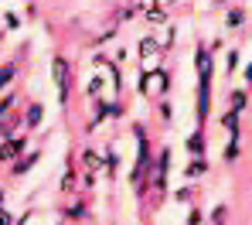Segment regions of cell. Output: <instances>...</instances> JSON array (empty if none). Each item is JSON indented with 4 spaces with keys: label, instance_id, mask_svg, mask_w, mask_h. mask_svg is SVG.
<instances>
[{
    "label": "cell",
    "instance_id": "cell-1",
    "mask_svg": "<svg viewBox=\"0 0 252 225\" xmlns=\"http://www.w3.org/2000/svg\"><path fill=\"white\" fill-rule=\"evenodd\" d=\"M51 75H55V86H58V102L65 106L68 102V89H72V79H68V62L62 55L51 58Z\"/></svg>",
    "mask_w": 252,
    "mask_h": 225
},
{
    "label": "cell",
    "instance_id": "cell-2",
    "mask_svg": "<svg viewBox=\"0 0 252 225\" xmlns=\"http://www.w3.org/2000/svg\"><path fill=\"white\" fill-rule=\"evenodd\" d=\"M24 150H28V136H3V143H0V164L3 161H17Z\"/></svg>",
    "mask_w": 252,
    "mask_h": 225
},
{
    "label": "cell",
    "instance_id": "cell-3",
    "mask_svg": "<svg viewBox=\"0 0 252 225\" xmlns=\"http://www.w3.org/2000/svg\"><path fill=\"white\" fill-rule=\"evenodd\" d=\"M38 161H41V154H38V150H31V154H24V157H17V161H14L10 174H14V178H21V174H28V171H31Z\"/></svg>",
    "mask_w": 252,
    "mask_h": 225
},
{
    "label": "cell",
    "instance_id": "cell-4",
    "mask_svg": "<svg viewBox=\"0 0 252 225\" xmlns=\"http://www.w3.org/2000/svg\"><path fill=\"white\" fill-rule=\"evenodd\" d=\"M41 120H44V106H41V102H31L28 113H24V123L34 130V127H41Z\"/></svg>",
    "mask_w": 252,
    "mask_h": 225
},
{
    "label": "cell",
    "instance_id": "cell-5",
    "mask_svg": "<svg viewBox=\"0 0 252 225\" xmlns=\"http://www.w3.org/2000/svg\"><path fill=\"white\" fill-rule=\"evenodd\" d=\"M167 164H170V150H160V167H157V188H167Z\"/></svg>",
    "mask_w": 252,
    "mask_h": 225
},
{
    "label": "cell",
    "instance_id": "cell-6",
    "mask_svg": "<svg viewBox=\"0 0 252 225\" xmlns=\"http://www.w3.org/2000/svg\"><path fill=\"white\" fill-rule=\"evenodd\" d=\"M205 171H208V161H205V157H194V161L184 167V174H188V178H201Z\"/></svg>",
    "mask_w": 252,
    "mask_h": 225
},
{
    "label": "cell",
    "instance_id": "cell-7",
    "mask_svg": "<svg viewBox=\"0 0 252 225\" xmlns=\"http://www.w3.org/2000/svg\"><path fill=\"white\" fill-rule=\"evenodd\" d=\"M14 75H17V62H7L3 68H0V92L7 89L10 82H14Z\"/></svg>",
    "mask_w": 252,
    "mask_h": 225
},
{
    "label": "cell",
    "instance_id": "cell-8",
    "mask_svg": "<svg viewBox=\"0 0 252 225\" xmlns=\"http://www.w3.org/2000/svg\"><path fill=\"white\" fill-rule=\"evenodd\" d=\"M147 21H150V24H164V21H167L164 7H157V3H154V7H147Z\"/></svg>",
    "mask_w": 252,
    "mask_h": 225
},
{
    "label": "cell",
    "instance_id": "cell-9",
    "mask_svg": "<svg viewBox=\"0 0 252 225\" xmlns=\"http://www.w3.org/2000/svg\"><path fill=\"white\" fill-rule=\"evenodd\" d=\"M140 55H143V58H154V55H157V38H143V41H140Z\"/></svg>",
    "mask_w": 252,
    "mask_h": 225
},
{
    "label": "cell",
    "instance_id": "cell-10",
    "mask_svg": "<svg viewBox=\"0 0 252 225\" xmlns=\"http://www.w3.org/2000/svg\"><path fill=\"white\" fill-rule=\"evenodd\" d=\"M242 21H246V10H242V7H235V10H228V17H225V24H228V28H239Z\"/></svg>",
    "mask_w": 252,
    "mask_h": 225
},
{
    "label": "cell",
    "instance_id": "cell-11",
    "mask_svg": "<svg viewBox=\"0 0 252 225\" xmlns=\"http://www.w3.org/2000/svg\"><path fill=\"white\" fill-rule=\"evenodd\" d=\"M221 123H225V130H232V133H239V113H235V109H228V113L221 116Z\"/></svg>",
    "mask_w": 252,
    "mask_h": 225
},
{
    "label": "cell",
    "instance_id": "cell-12",
    "mask_svg": "<svg viewBox=\"0 0 252 225\" xmlns=\"http://www.w3.org/2000/svg\"><path fill=\"white\" fill-rule=\"evenodd\" d=\"M10 106H14V96H3V99H0V130L7 127V113H10Z\"/></svg>",
    "mask_w": 252,
    "mask_h": 225
},
{
    "label": "cell",
    "instance_id": "cell-13",
    "mask_svg": "<svg viewBox=\"0 0 252 225\" xmlns=\"http://www.w3.org/2000/svg\"><path fill=\"white\" fill-rule=\"evenodd\" d=\"M85 167H89V171H102V161H99L95 150H85Z\"/></svg>",
    "mask_w": 252,
    "mask_h": 225
},
{
    "label": "cell",
    "instance_id": "cell-14",
    "mask_svg": "<svg viewBox=\"0 0 252 225\" xmlns=\"http://www.w3.org/2000/svg\"><path fill=\"white\" fill-rule=\"evenodd\" d=\"M201 140H205L201 133H191V140H188V147H191V154H194V157H201V150H205V143H201Z\"/></svg>",
    "mask_w": 252,
    "mask_h": 225
},
{
    "label": "cell",
    "instance_id": "cell-15",
    "mask_svg": "<svg viewBox=\"0 0 252 225\" xmlns=\"http://www.w3.org/2000/svg\"><path fill=\"white\" fill-rule=\"evenodd\" d=\"M246 102H249V96H246V92H232V109H235V113H242V109H246Z\"/></svg>",
    "mask_w": 252,
    "mask_h": 225
},
{
    "label": "cell",
    "instance_id": "cell-16",
    "mask_svg": "<svg viewBox=\"0 0 252 225\" xmlns=\"http://www.w3.org/2000/svg\"><path fill=\"white\" fill-rule=\"evenodd\" d=\"M235 154H239V133H232V140H228V147H225V161H235Z\"/></svg>",
    "mask_w": 252,
    "mask_h": 225
},
{
    "label": "cell",
    "instance_id": "cell-17",
    "mask_svg": "<svg viewBox=\"0 0 252 225\" xmlns=\"http://www.w3.org/2000/svg\"><path fill=\"white\" fill-rule=\"evenodd\" d=\"M225 215H228V208H225V205H218V208L211 212V225H225Z\"/></svg>",
    "mask_w": 252,
    "mask_h": 225
},
{
    "label": "cell",
    "instance_id": "cell-18",
    "mask_svg": "<svg viewBox=\"0 0 252 225\" xmlns=\"http://www.w3.org/2000/svg\"><path fill=\"white\" fill-rule=\"evenodd\" d=\"M72 181H75V167L65 171V181H62V191H72Z\"/></svg>",
    "mask_w": 252,
    "mask_h": 225
},
{
    "label": "cell",
    "instance_id": "cell-19",
    "mask_svg": "<svg viewBox=\"0 0 252 225\" xmlns=\"http://www.w3.org/2000/svg\"><path fill=\"white\" fill-rule=\"evenodd\" d=\"M99 89H102V79H99V75H95V79H92V82H89V96H92V99H95V96H99Z\"/></svg>",
    "mask_w": 252,
    "mask_h": 225
},
{
    "label": "cell",
    "instance_id": "cell-20",
    "mask_svg": "<svg viewBox=\"0 0 252 225\" xmlns=\"http://www.w3.org/2000/svg\"><path fill=\"white\" fill-rule=\"evenodd\" d=\"M82 215H85L82 205H72V208H68V219H82Z\"/></svg>",
    "mask_w": 252,
    "mask_h": 225
},
{
    "label": "cell",
    "instance_id": "cell-21",
    "mask_svg": "<svg viewBox=\"0 0 252 225\" xmlns=\"http://www.w3.org/2000/svg\"><path fill=\"white\" fill-rule=\"evenodd\" d=\"M0 225H14V215L7 208H0Z\"/></svg>",
    "mask_w": 252,
    "mask_h": 225
},
{
    "label": "cell",
    "instance_id": "cell-22",
    "mask_svg": "<svg viewBox=\"0 0 252 225\" xmlns=\"http://www.w3.org/2000/svg\"><path fill=\"white\" fill-rule=\"evenodd\" d=\"M3 21H7V28H21V17H17V14H7Z\"/></svg>",
    "mask_w": 252,
    "mask_h": 225
},
{
    "label": "cell",
    "instance_id": "cell-23",
    "mask_svg": "<svg viewBox=\"0 0 252 225\" xmlns=\"http://www.w3.org/2000/svg\"><path fill=\"white\" fill-rule=\"evenodd\" d=\"M235 65H239V51H232V55H228V72H235Z\"/></svg>",
    "mask_w": 252,
    "mask_h": 225
},
{
    "label": "cell",
    "instance_id": "cell-24",
    "mask_svg": "<svg viewBox=\"0 0 252 225\" xmlns=\"http://www.w3.org/2000/svg\"><path fill=\"white\" fill-rule=\"evenodd\" d=\"M174 198H177V201H191V191H188V188H181V191H177Z\"/></svg>",
    "mask_w": 252,
    "mask_h": 225
},
{
    "label": "cell",
    "instance_id": "cell-25",
    "mask_svg": "<svg viewBox=\"0 0 252 225\" xmlns=\"http://www.w3.org/2000/svg\"><path fill=\"white\" fill-rule=\"evenodd\" d=\"M246 82H252V62H249V68H246Z\"/></svg>",
    "mask_w": 252,
    "mask_h": 225
},
{
    "label": "cell",
    "instance_id": "cell-26",
    "mask_svg": "<svg viewBox=\"0 0 252 225\" xmlns=\"http://www.w3.org/2000/svg\"><path fill=\"white\" fill-rule=\"evenodd\" d=\"M3 198H7V194H3V188H0V208H3Z\"/></svg>",
    "mask_w": 252,
    "mask_h": 225
}]
</instances>
